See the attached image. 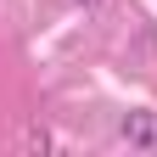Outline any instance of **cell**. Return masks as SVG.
Returning <instances> with one entry per match:
<instances>
[{"label": "cell", "mask_w": 157, "mask_h": 157, "mask_svg": "<svg viewBox=\"0 0 157 157\" xmlns=\"http://www.w3.org/2000/svg\"><path fill=\"white\" fill-rule=\"evenodd\" d=\"M118 140H129V146L151 151V146H157V112H151V107H135V112H124V118H118Z\"/></svg>", "instance_id": "cell-1"}, {"label": "cell", "mask_w": 157, "mask_h": 157, "mask_svg": "<svg viewBox=\"0 0 157 157\" xmlns=\"http://www.w3.org/2000/svg\"><path fill=\"white\" fill-rule=\"evenodd\" d=\"M78 6H101V0H78Z\"/></svg>", "instance_id": "cell-2"}]
</instances>
